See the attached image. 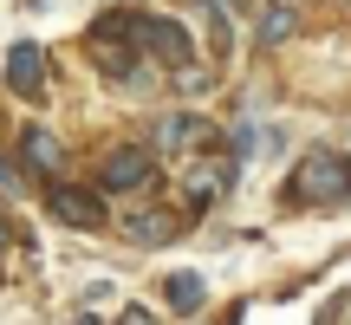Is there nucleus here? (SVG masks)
<instances>
[{"instance_id": "nucleus-1", "label": "nucleus", "mask_w": 351, "mask_h": 325, "mask_svg": "<svg viewBox=\"0 0 351 325\" xmlns=\"http://www.w3.org/2000/svg\"><path fill=\"white\" fill-rule=\"evenodd\" d=\"M345 195H351V156L313 150V156L293 162V176H287V202L293 208H326V202H345Z\"/></svg>"}, {"instance_id": "nucleus-2", "label": "nucleus", "mask_w": 351, "mask_h": 325, "mask_svg": "<svg viewBox=\"0 0 351 325\" xmlns=\"http://www.w3.org/2000/svg\"><path fill=\"white\" fill-rule=\"evenodd\" d=\"M124 26L143 39L150 59H163V65H182V59H189V33H182L176 20H137V13H124Z\"/></svg>"}, {"instance_id": "nucleus-3", "label": "nucleus", "mask_w": 351, "mask_h": 325, "mask_svg": "<svg viewBox=\"0 0 351 325\" xmlns=\"http://www.w3.org/2000/svg\"><path fill=\"white\" fill-rule=\"evenodd\" d=\"M104 189H150V176H156V162H150V150H130V143H124V150H111V156H104Z\"/></svg>"}, {"instance_id": "nucleus-4", "label": "nucleus", "mask_w": 351, "mask_h": 325, "mask_svg": "<svg viewBox=\"0 0 351 325\" xmlns=\"http://www.w3.org/2000/svg\"><path fill=\"white\" fill-rule=\"evenodd\" d=\"M7 85L20 91V98H39V91H46V52H39L33 39L7 52Z\"/></svg>"}, {"instance_id": "nucleus-5", "label": "nucleus", "mask_w": 351, "mask_h": 325, "mask_svg": "<svg viewBox=\"0 0 351 325\" xmlns=\"http://www.w3.org/2000/svg\"><path fill=\"white\" fill-rule=\"evenodd\" d=\"M46 208L59 215L65 228H91V221H98V195H85V189H72V182H52L46 189Z\"/></svg>"}, {"instance_id": "nucleus-6", "label": "nucleus", "mask_w": 351, "mask_h": 325, "mask_svg": "<svg viewBox=\"0 0 351 325\" xmlns=\"http://www.w3.org/2000/svg\"><path fill=\"white\" fill-rule=\"evenodd\" d=\"M20 156L33 162L39 176H59V162H65V143L52 137V130H26V137H20Z\"/></svg>"}, {"instance_id": "nucleus-7", "label": "nucleus", "mask_w": 351, "mask_h": 325, "mask_svg": "<svg viewBox=\"0 0 351 325\" xmlns=\"http://www.w3.org/2000/svg\"><path fill=\"white\" fill-rule=\"evenodd\" d=\"M293 33H300V0H274L261 13V46H287Z\"/></svg>"}, {"instance_id": "nucleus-8", "label": "nucleus", "mask_w": 351, "mask_h": 325, "mask_svg": "<svg viewBox=\"0 0 351 325\" xmlns=\"http://www.w3.org/2000/svg\"><path fill=\"white\" fill-rule=\"evenodd\" d=\"M169 234H176V215H169V208H143V215H130V241H143V248H163Z\"/></svg>"}, {"instance_id": "nucleus-9", "label": "nucleus", "mask_w": 351, "mask_h": 325, "mask_svg": "<svg viewBox=\"0 0 351 325\" xmlns=\"http://www.w3.org/2000/svg\"><path fill=\"white\" fill-rule=\"evenodd\" d=\"M202 300H208V287H202V274H176V280H169V306H176V313H195Z\"/></svg>"}, {"instance_id": "nucleus-10", "label": "nucleus", "mask_w": 351, "mask_h": 325, "mask_svg": "<svg viewBox=\"0 0 351 325\" xmlns=\"http://www.w3.org/2000/svg\"><path fill=\"white\" fill-rule=\"evenodd\" d=\"M163 143H176V150H182V143H208V124H202V117H169Z\"/></svg>"}, {"instance_id": "nucleus-11", "label": "nucleus", "mask_w": 351, "mask_h": 325, "mask_svg": "<svg viewBox=\"0 0 351 325\" xmlns=\"http://www.w3.org/2000/svg\"><path fill=\"white\" fill-rule=\"evenodd\" d=\"M326 325H351V293H345V300H332V306H326Z\"/></svg>"}, {"instance_id": "nucleus-12", "label": "nucleus", "mask_w": 351, "mask_h": 325, "mask_svg": "<svg viewBox=\"0 0 351 325\" xmlns=\"http://www.w3.org/2000/svg\"><path fill=\"white\" fill-rule=\"evenodd\" d=\"M13 182H20V176H13V169H7V162H0V189H13Z\"/></svg>"}, {"instance_id": "nucleus-13", "label": "nucleus", "mask_w": 351, "mask_h": 325, "mask_svg": "<svg viewBox=\"0 0 351 325\" xmlns=\"http://www.w3.org/2000/svg\"><path fill=\"white\" fill-rule=\"evenodd\" d=\"M0 248H7V221H0Z\"/></svg>"}, {"instance_id": "nucleus-14", "label": "nucleus", "mask_w": 351, "mask_h": 325, "mask_svg": "<svg viewBox=\"0 0 351 325\" xmlns=\"http://www.w3.org/2000/svg\"><path fill=\"white\" fill-rule=\"evenodd\" d=\"M85 325H98V319H85Z\"/></svg>"}]
</instances>
